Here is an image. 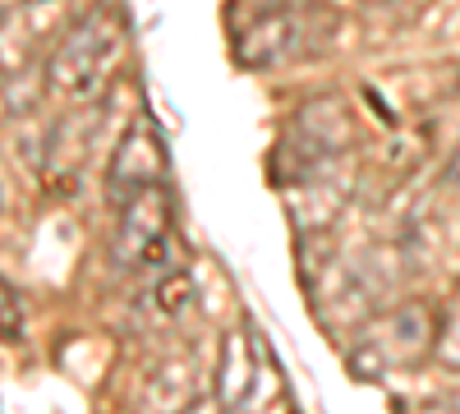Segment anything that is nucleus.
I'll return each mask as SVG.
<instances>
[{
    "label": "nucleus",
    "mask_w": 460,
    "mask_h": 414,
    "mask_svg": "<svg viewBox=\"0 0 460 414\" xmlns=\"http://www.w3.org/2000/svg\"><path fill=\"white\" fill-rule=\"evenodd\" d=\"M125 47V14L115 0H93V5L65 28L47 60V84L65 101L84 106L106 92V74Z\"/></svg>",
    "instance_id": "obj_1"
},
{
    "label": "nucleus",
    "mask_w": 460,
    "mask_h": 414,
    "mask_svg": "<svg viewBox=\"0 0 460 414\" xmlns=\"http://www.w3.org/2000/svg\"><path fill=\"white\" fill-rule=\"evenodd\" d=\"M438 313L424 299H396V304L377 309L368 322H359L345 364L359 383H387L392 373L419 364L438 350Z\"/></svg>",
    "instance_id": "obj_2"
},
{
    "label": "nucleus",
    "mask_w": 460,
    "mask_h": 414,
    "mask_svg": "<svg viewBox=\"0 0 460 414\" xmlns=\"http://www.w3.org/2000/svg\"><path fill=\"white\" fill-rule=\"evenodd\" d=\"M355 147V116L341 97H309L295 116L286 120L277 147H272V184L290 189V184L309 180L314 171L350 157Z\"/></svg>",
    "instance_id": "obj_3"
},
{
    "label": "nucleus",
    "mask_w": 460,
    "mask_h": 414,
    "mask_svg": "<svg viewBox=\"0 0 460 414\" xmlns=\"http://www.w3.org/2000/svg\"><path fill=\"white\" fill-rule=\"evenodd\" d=\"M332 28L336 14H327L318 0H295L244 28H230V51L240 69H286L295 60H309Z\"/></svg>",
    "instance_id": "obj_4"
},
{
    "label": "nucleus",
    "mask_w": 460,
    "mask_h": 414,
    "mask_svg": "<svg viewBox=\"0 0 460 414\" xmlns=\"http://www.w3.org/2000/svg\"><path fill=\"white\" fill-rule=\"evenodd\" d=\"M175 203L166 194V184L134 194L129 203H120V221L111 235V268L115 272H152L162 277L175 268Z\"/></svg>",
    "instance_id": "obj_5"
},
{
    "label": "nucleus",
    "mask_w": 460,
    "mask_h": 414,
    "mask_svg": "<svg viewBox=\"0 0 460 414\" xmlns=\"http://www.w3.org/2000/svg\"><path fill=\"white\" fill-rule=\"evenodd\" d=\"M166 143L157 134V125H152L147 116L129 120V129L115 138L111 147V166H106V203H129L134 194L152 189V184H166Z\"/></svg>",
    "instance_id": "obj_6"
},
{
    "label": "nucleus",
    "mask_w": 460,
    "mask_h": 414,
    "mask_svg": "<svg viewBox=\"0 0 460 414\" xmlns=\"http://www.w3.org/2000/svg\"><path fill=\"white\" fill-rule=\"evenodd\" d=\"M267 392H277V368L267 355V341L244 322L226 336L221 359H217V401L226 410H249Z\"/></svg>",
    "instance_id": "obj_7"
},
{
    "label": "nucleus",
    "mask_w": 460,
    "mask_h": 414,
    "mask_svg": "<svg viewBox=\"0 0 460 414\" xmlns=\"http://www.w3.org/2000/svg\"><path fill=\"white\" fill-rule=\"evenodd\" d=\"M286 194H295L290 216L299 225V235H323V231H332V225L341 221L345 203H350V194H355V162L341 157V162L314 171L309 180L290 184Z\"/></svg>",
    "instance_id": "obj_8"
},
{
    "label": "nucleus",
    "mask_w": 460,
    "mask_h": 414,
    "mask_svg": "<svg viewBox=\"0 0 460 414\" xmlns=\"http://www.w3.org/2000/svg\"><path fill=\"white\" fill-rule=\"evenodd\" d=\"M97 134V110H69L47 138V171H79Z\"/></svg>",
    "instance_id": "obj_9"
},
{
    "label": "nucleus",
    "mask_w": 460,
    "mask_h": 414,
    "mask_svg": "<svg viewBox=\"0 0 460 414\" xmlns=\"http://www.w3.org/2000/svg\"><path fill=\"white\" fill-rule=\"evenodd\" d=\"M152 299H157V309L166 318H184L189 309H194V277H189L184 268H171L157 277V286H152Z\"/></svg>",
    "instance_id": "obj_10"
},
{
    "label": "nucleus",
    "mask_w": 460,
    "mask_h": 414,
    "mask_svg": "<svg viewBox=\"0 0 460 414\" xmlns=\"http://www.w3.org/2000/svg\"><path fill=\"white\" fill-rule=\"evenodd\" d=\"M23 331V295L10 277H0V341H14Z\"/></svg>",
    "instance_id": "obj_11"
},
{
    "label": "nucleus",
    "mask_w": 460,
    "mask_h": 414,
    "mask_svg": "<svg viewBox=\"0 0 460 414\" xmlns=\"http://www.w3.org/2000/svg\"><path fill=\"white\" fill-rule=\"evenodd\" d=\"M281 5H295V0H230V5H226V23H230V28H244V23L272 14V10H281Z\"/></svg>",
    "instance_id": "obj_12"
},
{
    "label": "nucleus",
    "mask_w": 460,
    "mask_h": 414,
    "mask_svg": "<svg viewBox=\"0 0 460 414\" xmlns=\"http://www.w3.org/2000/svg\"><path fill=\"white\" fill-rule=\"evenodd\" d=\"M433 355H438L447 368L460 373V309L442 318V327H438V350H433Z\"/></svg>",
    "instance_id": "obj_13"
},
{
    "label": "nucleus",
    "mask_w": 460,
    "mask_h": 414,
    "mask_svg": "<svg viewBox=\"0 0 460 414\" xmlns=\"http://www.w3.org/2000/svg\"><path fill=\"white\" fill-rule=\"evenodd\" d=\"M442 180H447V184H456V189H460V138H456V147H451V153H447Z\"/></svg>",
    "instance_id": "obj_14"
},
{
    "label": "nucleus",
    "mask_w": 460,
    "mask_h": 414,
    "mask_svg": "<svg viewBox=\"0 0 460 414\" xmlns=\"http://www.w3.org/2000/svg\"><path fill=\"white\" fill-rule=\"evenodd\" d=\"M433 405H438V410H460V392H447V396H438Z\"/></svg>",
    "instance_id": "obj_15"
},
{
    "label": "nucleus",
    "mask_w": 460,
    "mask_h": 414,
    "mask_svg": "<svg viewBox=\"0 0 460 414\" xmlns=\"http://www.w3.org/2000/svg\"><path fill=\"white\" fill-rule=\"evenodd\" d=\"M364 5H392V0H364Z\"/></svg>",
    "instance_id": "obj_16"
},
{
    "label": "nucleus",
    "mask_w": 460,
    "mask_h": 414,
    "mask_svg": "<svg viewBox=\"0 0 460 414\" xmlns=\"http://www.w3.org/2000/svg\"><path fill=\"white\" fill-rule=\"evenodd\" d=\"M28 5H42V0H28Z\"/></svg>",
    "instance_id": "obj_17"
}]
</instances>
